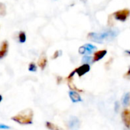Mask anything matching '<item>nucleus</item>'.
Instances as JSON below:
<instances>
[{
  "label": "nucleus",
  "instance_id": "obj_1",
  "mask_svg": "<svg viewBox=\"0 0 130 130\" xmlns=\"http://www.w3.org/2000/svg\"><path fill=\"white\" fill-rule=\"evenodd\" d=\"M119 32L117 30L113 29H106L101 32H90L88 34L87 38L89 40L102 44L104 41H109L113 40L117 35Z\"/></svg>",
  "mask_w": 130,
  "mask_h": 130
},
{
  "label": "nucleus",
  "instance_id": "obj_2",
  "mask_svg": "<svg viewBox=\"0 0 130 130\" xmlns=\"http://www.w3.org/2000/svg\"><path fill=\"white\" fill-rule=\"evenodd\" d=\"M12 119L22 125H28L32 123L33 119V111L31 109H25L16 116H12Z\"/></svg>",
  "mask_w": 130,
  "mask_h": 130
},
{
  "label": "nucleus",
  "instance_id": "obj_3",
  "mask_svg": "<svg viewBox=\"0 0 130 130\" xmlns=\"http://www.w3.org/2000/svg\"><path fill=\"white\" fill-rule=\"evenodd\" d=\"M129 15H130V10H128L127 9L119 10L113 13V16H114L115 19L122 22L126 21V19L129 16Z\"/></svg>",
  "mask_w": 130,
  "mask_h": 130
},
{
  "label": "nucleus",
  "instance_id": "obj_4",
  "mask_svg": "<svg viewBox=\"0 0 130 130\" xmlns=\"http://www.w3.org/2000/svg\"><path fill=\"white\" fill-rule=\"evenodd\" d=\"M95 50H96V46H94L91 44H86L79 47L78 52L80 54L89 55V54H91Z\"/></svg>",
  "mask_w": 130,
  "mask_h": 130
},
{
  "label": "nucleus",
  "instance_id": "obj_5",
  "mask_svg": "<svg viewBox=\"0 0 130 130\" xmlns=\"http://www.w3.org/2000/svg\"><path fill=\"white\" fill-rule=\"evenodd\" d=\"M80 120L76 116H72L68 121V126L71 130H78L80 128Z\"/></svg>",
  "mask_w": 130,
  "mask_h": 130
},
{
  "label": "nucleus",
  "instance_id": "obj_6",
  "mask_svg": "<svg viewBox=\"0 0 130 130\" xmlns=\"http://www.w3.org/2000/svg\"><path fill=\"white\" fill-rule=\"evenodd\" d=\"M90 65L88 63H84L80 67L75 69V71H76V74L80 77H83L87 73H88L90 71Z\"/></svg>",
  "mask_w": 130,
  "mask_h": 130
},
{
  "label": "nucleus",
  "instance_id": "obj_7",
  "mask_svg": "<svg viewBox=\"0 0 130 130\" xmlns=\"http://www.w3.org/2000/svg\"><path fill=\"white\" fill-rule=\"evenodd\" d=\"M9 50V42L7 41H3L0 45V59L4 58Z\"/></svg>",
  "mask_w": 130,
  "mask_h": 130
},
{
  "label": "nucleus",
  "instance_id": "obj_8",
  "mask_svg": "<svg viewBox=\"0 0 130 130\" xmlns=\"http://www.w3.org/2000/svg\"><path fill=\"white\" fill-rule=\"evenodd\" d=\"M47 57L45 55L44 53H42L38 59V65L39 66V68H41V70H44L46 67L47 65Z\"/></svg>",
  "mask_w": 130,
  "mask_h": 130
},
{
  "label": "nucleus",
  "instance_id": "obj_9",
  "mask_svg": "<svg viewBox=\"0 0 130 130\" xmlns=\"http://www.w3.org/2000/svg\"><path fill=\"white\" fill-rule=\"evenodd\" d=\"M107 54V51L106 50H101V51H96L93 57V62H96V61H99L101 59H103L104 57V56Z\"/></svg>",
  "mask_w": 130,
  "mask_h": 130
},
{
  "label": "nucleus",
  "instance_id": "obj_10",
  "mask_svg": "<svg viewBox=\"0 0 130 130\" xmlns=\"http://www.w3.org/2000/svg\"><path fill=\"white\" fill-rule=\"evenodd\" d=\"M69 96L72 102L74 103H78L82 101V99L80 96V94L76 91V90H71L69 92Z\"/></svg>",
  "mask_w": 130,
  "mask_h": 130
},
{
  "label": "nucleus",
  "instance_id": "obj_11",
  "mask_svg": "<svg viewBox=\"0 0 130 130\" xmlns=\"http://www.w3.org/2000/svg\"><path fill=\"white\" fill-rule=\"evenodd\" d=\"M122 119H123L125 125L127 127H129L130 126V112L127 109L124 110V112H122Z\"/></svg>",
  "mask_w": 130,
  "mask_h": 130
},
{
  "label": "nucleus",
  "instance_id": "obj_12",
  "mask_svg": "<svg viewBox=\"0 0 130 130\" xmlns=\"http://www.w3.org/2000/svg\"><path fill=\"white\" fill-rule=\"evenodd\" d=\"M19 40L20 43H25L26 41V35L25 32L23 31H21L19 34Z\"/></svg>",
  "mask_w": 130,
  "mask_h": 130
},
{
  "label": "nucleus",
  "instance_id": "obj_13",
  "mask_svg": "<svg viewBox=\"0 0 130 130\" xmlns=\"http://www.w3.org/2000/svg\"><path fill=\"white\" fill-rule=\"evenodd\" d=\"M6 15V6L4 3H0V16H5Z\"/></svg>",
  "mask_w": 130,
  "mask_h": 130
},
{
  "label": "nucleus",
  "instance_id": "obj_14",
  "mask_svg": "<svg viewBox=\"0 0 130 130\" xmlns=\"http://www.w3.org/2000/svg\"><path fill=\"white\" fill-rule=\"evenodd\" d=\"M46 127L47 128H49L50 130H60V128L58 126H57L56 125H54L51 122H46Z\"/></svg>",
  "mask_w": 130,
  "mask_h": 130
},
{
  "label": "nucleus",
  "instance_id": "obj_15",
  "mask_svg": "<svg viewBox=\"0 0 130 130\" xmlns=\"http://www.w3.org/2000/svg\"><path fill=\"white\" fill-rule=\"evenodd\" d=\"M129 99H130V95L128 93H126L122 97V104L124 106H127L129 103Z\"/></svg>",
  "mask_w": 130,
  "mask_h": 130
},
{
  "label": "nucleus",
  "instance_id": "obj_16",
  "mask_svg": "<svg viewBox=\"0 0 130 130\" xmlns=\"http://www.w3.org/2000/svg\"><path fill=\"white\" fill-rule=\"evenodd\" d=\"M82 62L84 63H88L89 64L90 63L93 62V57L90 56H88V55H85L82 58Z\"/></svg>",
  "mask_w": 130,
  "mask_h": 130
},
{
  "label": "nucleus",
  "instance_id": "obj_17",
  "mask_svg": "<svg viewBox=\"0 0 130 130\" xmlns=\"http://www.w3.org/2000/svg\"><path fill=\"white\" fill-rule=\"evenodd\" d=\"M28 71H31V72H35L37 71V66L36 64L33 62L30 63L29 65H28Z\"/></svg>",
  "mask_w": 130,
  "mask_h": 130
},
{
  "label": "nucleus",
  "instance_id": "obj_18",
  "mask_svg": "<svg viewBox=\"0 0 130 130\" xmlns=\"http://www.w3.org/2000/svg\"><path fill=\"white\" fill-rule=\"evenodd\" d=\"M61 54H62V51H56L54 52V54H53L52 59H56V58H57L58 57H60Z\"/></svg>",
  "mask_w": 130,
  "mask_h": 130
},
{
  "label": "nucleus",
  "instance_id": "obj_19",
  "mask_svg": "<svg viewBox=\"0 0 130 130\" xmlns=\"http://www.w3.org/2000/svg\"><path fill=\"white\" fill-rule=\"evenodd\" d=\"M124 77L126 78V79H128V80H130V66L128 67V69L127 72L125 74Z\"/></svg>",
  "mask_w": 130,
  "mask_h": 130
},
{
  "label": "nucleus",
  "instance_id": "obj_20",
  "mask_svg": "<svg viewBox=\"0 0 130 130\" xmlns=\"http://www.w3.org/2000/svg\"><path fill=\"white\" fill-rule=\"evenodd\" d=\"M10 127L6 125H4V124H0V129H9Z\"/></svg>",
  "mask_w": 130,
  "mask_h": 130
},
{
  "label": "nucleus",
  "instance_id": "obj_21",
  "mask_svg": "<svg viewBox=\"0 0 130 130\" xmlns=\"http://www.w3.org/2000/svg\"><path fill=\"white\" fill-rule=\"evenodd\" d=\"M118 109H119V103L116 102L115 103V111L116 112V111H118Z\"/></svg>",
  "mask_w": 130,
  "mask_h": 130
},
{
  "label": "nucleus",
  "instance_id": "obj_22",
  "mask_svg": "<svg viewBox=\"0 0 130 130\" xmlns=\"http://www.w3.org/2000/svg\"><path fill=\"white\" fill-rule=\"evenodd\" d=\"M2 100H3V96H2V95H0V103L2 102Z\"/></svg>",
  "mask_w": 130,
  "mask_h": 130
},
{
  "label": "nucleus",
  "instance_id": "obj_23",
  "mask_svg": "<svg viewBox=\"0 0 130 130\" xmlns=\"http://www.w3.org/2000/svg\"><path fill=\"white\" fill-rule=\"evenodd\" d=\"M125 53L130 55V51H125Z\"/></svg>",
  "mask_w": 130,
  "mask_h": 130
},
{
  "label": "nucleus",
  "instance_id": "obj_24",
  "mask_svg": "<svg viewBox=\"0 0 130 130\" xmlns=\"http://www.w3.org/2000/svg\"><path fill=\"white\" fill-rule=\"evenodd\" d=\"M82 1H83L84 3H85V2H86V0H82Z\"/></svg>",
  "mask_w": 130,
  "mask_h": 130
}]
</instances>
